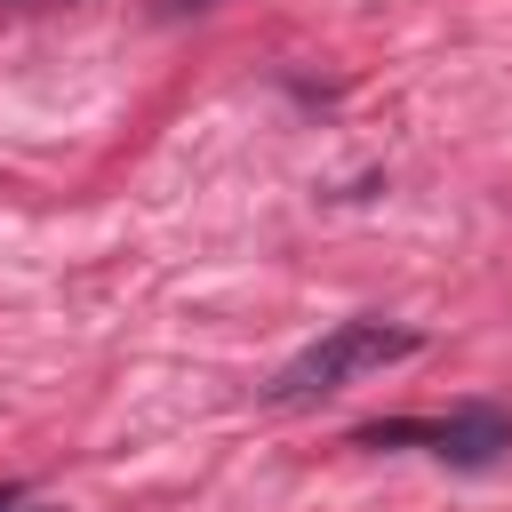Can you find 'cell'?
Wrapping results in <instances>:
<instances>
[{
  "label": "cell",
  "mask_w": 512,
  "mask_h": 512,
  "mask_svg": "<svg viewBox=\"0 0 512 512\" xmlns=\"http://www.w3.org/2000/svg\"><path fill=\"white\" fill-rule=\"evenodd\" d=\"M424 336L416 328H384V320H336L320 344H304L272 384H264V400L272 408H304V400H320V392H336V384H352V376H368V368H392V360H408Z\"/></svg>",
  "instance_id": "obj_1"
},
{
  "label": "cell",
  "mask_w": 512,
  "mask_h": 512,
  "mask_svg": "<svg viewBox=\"0 0 512 512\" xmlns=\"http://www.w3.org/2000/svg\"><path fill=\"white\" fill-rule=\"evenodd\" d=\"M352 448H432L440 464L480 472V464H496V456L512 448V408L464 400V408H448V416H384V424H360Z\"/></svg>",
  "instance_id": "obj_2"
},
{
  "label": "cell",
  "mask_w": 512,
  "mask_h": 512,
  "mask_svg": "<svg viewBox=\"0 0 512 512\" xmlns=\"http://www.w3.org/2000/svg\"><path fill=\"white\" fill-rule=\"evenodd\" d=\"M160 16H192V8H216V0H152Z\"/></svg>",
  "instance_id": "obj_3"
},
{
  "label": "cell",
  "mask_w": 512,
  "mask_h": 512,
  "mask_svg": "<svg viewBox=\"0 0 512 512\" xmlns=\"http://www.w3.org/2000/svg\"><path fill=\"white\" fill-rule=\"evenodd\" d=\"M0 512H32V504H0Z\"/></svg>",
  "instance_id": "obj_4"
}]
</instances>
